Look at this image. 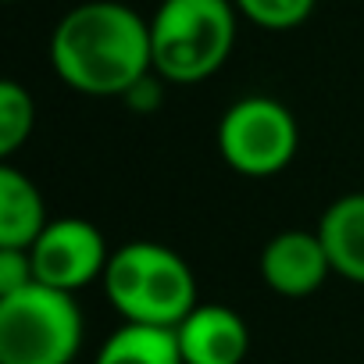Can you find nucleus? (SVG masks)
Segmentation results:
<instances>
[{"instance_id":"nucleus-1","label":"nucleus","mask_w":364,"mask_h":364,"mask_svg":"<svg viewBox=\"0 0 364 364\" xmlns=\"http://www.w3.org/2000/svg\"><path fill=\"white\" fill-rule=\"evenodd\" d=\"M50 68L82 97H125L154 72L150 22L118 0H86L50 33Z\"/></svg>"},{"instance_id":"nucleus-2","label":"nucleus","mask_w":364,"mask_h":364,"mask_svg":"<svg viewBox=\"0 0 364 364\" xmlns=\"http://www.w3.org/2000/svg\"><path fill=\"white\" fill-rule=\"evenodd\" d=\"M240 11L232 0H161L150 18L154 75L171 86H197L232 58Z\"/></svg>"},{"instance_id":"nucleus-3","label":"nucleus","mask_w":364,"mask_h":364,"mask_svg":"<svg viewBox=\"0 0 364 364\" xmlns=\"http://www.w3.org/2000/svg\"><path fill=\"white\" fill-rule=\"evenodd\" d=\"M104 293L122 321L178 328L200 300L197 279L178 250L150 240L125 243L111 254L104 272Z\"/></svg>"},{"instance_id":"nucleus-4","label":"nucleus","mask_w":364,"mask_h":364,"mask_svg":"<svg viewBox=\"0 0 364 364\" xmlns=\"http://www.w3.org/2000/svg\"><path fill=\"white\" fill-rule=\"evenodd\" d=\"M82 350V311L72 293L33 282L0 296V364H72Z\"/></svg>"},{"instance_id":"nucleus-5","label":"nucleus","mask_w":364,"mask_h":364,"mask_svg":"<svg viewBox=\"0 0 364 364\" xmlns=\"http://www.w3.org/2000/svg\"><path fill=\"white\" fill-rule=\"evenodd\" d=\"M222 161L247 178H272L286 171L300 146V129L293 111L275 97H240L218 122Z\"/></svg>"},{"instance_id":"nucleus-6","label":"nucleus","mask_w":364,"mask_h":364,"mask_svg":"<svg viewBox=\"0 0 364 364\" xmlns=\"http://www.w3.org/2000/svg\"><path fill=\"white\" fill-rule=\"evenodd\" d=\"M29 254H33L36 282L75 296L79 289L104 282V272H107L114 250H107V240L93 222L50 218V225L29 247Z\"/></svg>"},{"instance_id":"nucleus-7","label":"nucleus","mask_w":364,"mask_h":364,"mask_svg":"<svg viewBox=\"0 0 364 364\" xmlns=\"http://www.w3.org/2000/svg\"><path fill=\"white\" fill-rule=\"evenodd\" d=\"M257 268H261L264 286L286 300L311 296L325 286L328 275H336L321 236L311 229H286L272 236L261 250Z\"/></svg>"},{"instance_id":"nucleus-8","label":"nucleus","mask_w":364,"mask_h":364,"mask_svg":"<svg viewBox=\"0 0 364 364\" xmlns=\"http://www.w3.org/2000/svg\"><path fill=\"white\" fill-rule=\"evenodd\" d=\"M186 364H243L250 353L247 321L225 304H197L175 328Z\"/></svg>"},{"instance_id":"nucleus-9","label":"nucleus","mask_w":364,"mask_h":364,"mask_svg":"<svg viewBox=\"0 0 364 364\" xmlns=\"http://www.w3.org/2000/svg\"><path fill=\"white\" fill-rule=\"evenodd\" d=\"M328 250L332 272L353 286H364V193L336 197L314 229Z\"/></svg>"},{"instance_id":"nucleus-10","label":"nucleus","mask_w":364,"mask_h":364,"mask_svg":"<svg viewBox=\"0 0 364 364\" xmlns=\"http://www.w3.org/2000/svg\"><path fill=\"white\" fill-rule=\"evenodd\" d=\"M50 225L40 186L18 168H0V247L29 250Z\"/></svg>"},{"instance_id":"nucleus-11","label":"nucleus","mask_w":364,"mask_h":364,"mask_svg":"<svg viewBox=\"0 0 364 364\" xmlns=\"http://www.w3.org/2000/svg\"><path fill=\"white\" fill-rule=\"evenodd\" d=\"M93 364H186V360H182L175 328L122 321V328H114L100 343Z\"/></svg>"},{"instance_id":"nucleus-12","label":"nucleus","mask_w":364,"mask_h":364,"mask_svg":"<svg viewBox=\"0 0 364 364\" xmlns=\"http://www.w3.org/2000/svg\"><path fill=\"white\" fill-rule=\"evenodd\" d=\"M33 129H36V100H33V93L22 82L4 79L0 82V157L18 154L29 143Z\"/></svg>"},{"instance_id":"nucleus-13","label":"nucleus","mask_w":364,"mask_h":364,"mask_svg":"<svg viewBox=\"0 0 364 364\" xmlns=\"http://www.w3.org/2000/svg\"><path fill=\"white\" fill-rule=\"evenodd\" d=\"M240 18L254 22L257 29H268V33H286V29H296L304 26L318 0H232Z\"/></svg>"},{"instance_id":"nucleus-14","label":"nucleus","mask_w":364,"mask_h":364,"mask_svg":"<svg viewBox=\"0 0 364 364\" xmlns=\"http://www.w3.org/2000/svg\"><path fill=\"white\" fill-rule=\"evenodd\" d=\"M36 282L33 272V254L29 250H11V247H0V296H11L26 286Z\"/></svg>"},{"instance_id":"nucleus-15","label":"nucleus","mask_w":364,"mask_h":364,"mask_svg":"<svg viewBox=\"0 0 364 364\" xmlns=\"http://www.w3.org/2000/svg\"><path fill=\"white\" fill-rule=\"evenodd\" d=\"M161 82H164V79L154 75V72H150L146 79H139V82L125 93V100L132 104V111H154V107L161 104Z\"/></svg>"},{"instance_id":"nucleus-16","label":"nucleus","mask_w":364,"mask_h":364,"mask_svg":"<svg viewBox=\"0 0 364 364\" xmlns=\"http://www.w3.org/2000/svg\"><path fill=\"white\" fill-rule=\"evenodd\" d=\"M8 4H11V0H8Z\"/></svg>"}]
</instances>
